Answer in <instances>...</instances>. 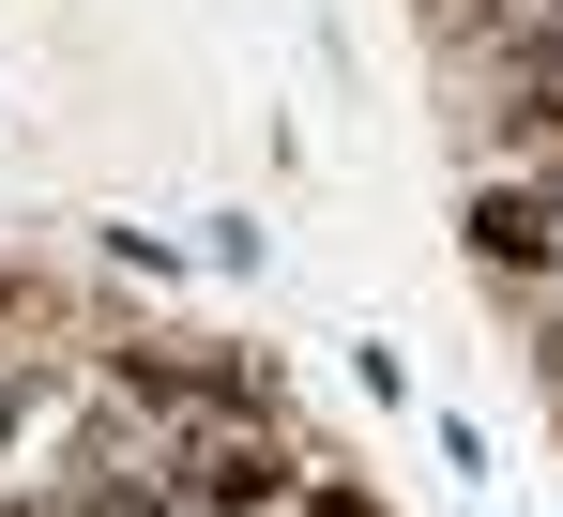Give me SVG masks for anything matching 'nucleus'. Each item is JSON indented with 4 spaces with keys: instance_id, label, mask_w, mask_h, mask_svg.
Here are the masks:
<instances>
[{
    "instance_id": "1",
    "label": "nucleus",
    "mask_w": 563,
    "mask_h": 517,
    "mask_svg": "<svg viewBox=\"0 0 563 517\" xmlns=\"http://www.w3.org/2000/svg\"><path fill=\"white\" fill-rule=\"evenodd\" d=\"M549 244H563L549 183H487V198H472V258H487V274H549Z\"/></svg>"
},
{
    "instance_id": "2",
    "label": "nucleus",
    "mask_w": 563,
    "mask_h": 517,
    "mask_svg": "<svg viewBox=\"0 0 563 517\" xmlns=\"http://www.w3.org/2000/svg\"><path fill=\"white\" fill-rule=\"evenodd\" d=\"M275 487H289V457H275V441H213V457H198V503H213V517H260Z\"/></svg>"
},
{
    "instance_id": "3",
    "label": "nucleus",
    "mask_w": 563,
    "mask_h": 517,
    "mask_svg": "<svg viewBox=\"0 0 563 517\" xmlns=\"http://www.w3.org/2000/svg\"><path fill=\"white\" fill-rule=\"evenodd\" d=\"M518 122H563V0L518 15Z\"/></svg>"
},
{
    "instance_id": "4",
    "label": "nucleus",
    "mask_w": 563,
    "mask_h": 517,
    "mask_svg": "<svg viewBox=\"0 0 563 517\" xmlns=\"http://www.w3.org/2000/svg\"><path fill=\"white\" fill-rule=\"evenodd\" d=\"M92 517H168V487L153 472H92Z\"/></svg>"
},
{
    "instance_id": "5",
    "label": "nucleus",
    "mask_w": 563,
    "mask_h": 517,
    "mask_svg": "<svg viewBox=\"0 0 563 517\" xmlns=\"http://www.w3.org/2000/svg\"><path fill=\"white\" fill-rule=\"evenodd\" d=\"M305 517H380L366 487H335V472H305Z\"/></svg>"
},
{
    "instance_id": "6",
    "label": "nucleus",
    "mask_w": 563,
    "mask_h": 517,
    "mask_svg": "<svg viewBox=\"0 0 563 517\" xmlns=\"http://www.w3.org/2000/svg\"><path fill=\"white\" fill-rule=\"evenodd\" d=\"M0 305H15V274H0Z\"/></svg>"
},
{
    "instance_id": "7",
    "label": "nucleus",
    "mask_w": 563,
    "mask_h": 517,
    "mask_svg": "<svg viewBox=\"0 0 563 517\" xmlns=\"http://www.w3.org/2000/svg\"><path fill=\"white\" fill-rule=\"evenodd\" d=\"M549 198H563V183H549Z\"/></svg>"
}]
</instances>
